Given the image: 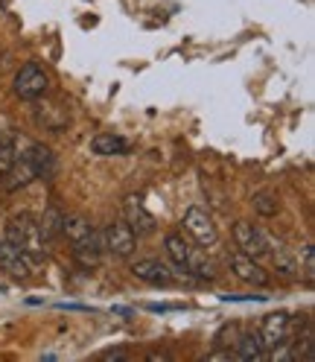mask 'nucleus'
Instances as JSON below:
<instances>
[{
  "label": "nucleus",
  "instance_id": "nucleus-1",
  "mask_svg": "<svg viewBox=\"0 0 315 362\" xmlns=\"http://www.w3.org/2000/svg\"><path fill=\"white\" fill-rule=\"evenodd\" d=\"M6 240L15 243L20 252H27L35 260H44L47 252H50V243L44 240L41 225H38V219L32 214H15L6 222Z\"/></svg>",
  "mask_w": 315,
  "mask_h": 362
},
{
  "label": "nucleus",
  "instance_id": "nucleus-2",
  "mask_svg": "<svg viewBox=\"0 0 315 362\" xmlns=\"http://www.w3.org/2000/svg\"><path fill=\"white\" fill-rule=\"evenodd\" d=\"M50 90V74L44 71L41 62H24L18 67V74L12 79V94L24 103H35L41 97H47Z\"/></svg>",
  "mask_w": 315,
  "mask_h": 362
},
{
  "label": "nucleus",
  "instance_id": "nucleus-3",
  "mask_svg": "<svg viewBox=\"0 0 315 362\" xmlns=\"http://www.w3.org/2000/svg\"><path fill=\"white\" fill-rule=\"evenodd\" d=\"M100 237H102V252L111 255L114 260H129L138 252V240H141L126 219H111Z\"/></svg>",
  "mask_w": 315,
  "mask_h": 362
},
{
  "label": "nucleus",
  "instance_id": "nucleus-4",
  "mask_svg": "<svg viewBox=\"0 0 315 362\" xmlns=\"http://www.w3.org/2000/svg\"><path fill=\"white\" fill-rule=\"evenodd\" d=\"M182 228L184 234L201 245V248H213L219 243V228H216V219L208 208H201V205H190L182 216Z\"/></svg>",
  "mask_w": 315,
  "mask_h": 362
},
{
  "label": "nucleus",
  "instance_id": "nucleus-5",
  "mask_svg": "<svg viewBox=\"0 0 315 362\" xmlns=\"http://www.w3.org/2000/svg\"><path fill=\"white\" fill-rule=\"evenodd\" d=\"M32 120L41 132H50V134H61L71 129L73 123V115H71V108H67L61 100H47V97H41L32 103Z\"/></svg>",
  "mask_w": 315,
  "mask_h": 362
},
{
  "label": "nucleus",
  "instance_id": "nucleus-6",
  "mask_svg": "<svg viewBox=\"0 0 315 362\" xmlns=\"http://www.w3.org/2000/svg\"><path fill=\"white\" fill-rule=\"evenodd\" d=\"M38 263H41V260L30 257L27 252H20V248H18L15 243H9L6 237L0 240V269H4L9 278H15V281H30L35 272H38Z\"/></svg>",
  "mask_w": 315,
  "mask_h": 362
},
{
  "label": "nucleus",
  "instance_id": "nucleus-7",
  "mask_svg": "<svg viewBox=\"0 0 315 362\" xmlns=\"http://www.w3.org/2000/svg\"><path fill=\"white\" fill-rule=\"evenodd\" d=\"M292 330H295V325H292V315L286 310H278V313H268L266 315L257 333L263 339L266 351H278V348H283L289 339H292Z\"/></svg>",
  "mask_w": 315,
  "mask_h": 362
},
{
  "label": "nucleus",
  "instance_id": "nucleus-8",
  "mask_svg": "<svg viewBox=\"0 0 315 362\" xmlns=\"http://www.w3.org/2000/svg\"><path fill=\"white\" fill-rule=\"evenodd\" d=\"M228 266L234 272V278L242 281V284H249V286H272V272H268L260 260L249 257V255H242V252H231L228 255Z\"/></svg>",
  "mask_w": 315,
  "mask_h": 362
},
{
  "label": "nucleus",
  "instance_id": "nucleus-9",
  "mask_svg": "<svg viewBox=\"0 0 315 362\" xmlns=\"http://www.w3.org/2000/svg\"><path fill=\"white\" fill-rule=\"evenodd\" d=\"M234 245H237V252L249 255L254 260H263V257H268V245L272 243H268V237L257 225L239 219V222H234Z\"/></svg>",
  "mask_w": 315,
  "mask_h": 362
},
{
  "label": "nucleus",
  "instance_id": "nucleus-10",
  "mask_svg": "<svg viewBox=\"0 0 315 362\" xmlns=\"http://www.w3.org/2000/svg\"><path fill=\"white\" fill-rule=\"evenodd\" d=\"M131 275L149 284V286H172L175 278H178V272L164 263V260H158V257H143L138 263H131Z\"/></svg>",
  "mask_w": 315,
  "mask_h": 362
},
{
  "label": "nucleus",
  "instance_id": "nucleus-11",
  "mask_svg": "<svg viewBox=\"0 0 315 362\" xmlns=\"http://www.w3.org/2000/svg\"><path fill=\"white\" fill-rule=\"evenodd\" d=\"M193 248H196V243L190 237H184V231H170L164 237L167 260L172 263V269L178 272V275H187V263L193 257Z\"/></svg>",
  "mask_w": 315,
  "mask_h": 362
},
{
  "label": "nucleus",
  "instance_id": "nucleus-12",
  "mask_svg": "<svg viewBox=\"0 0 315 362\" xmlns=\"http://www.w3.org/2000/svg\"><path fill=\"white\" fill-rule=\"evenodd\" d=\"M123 214H126L123 219L131 225L138 237H149V234L158 231V219L143 208L141 196H126V199H123Z\"/></svg>",
  "mask_w": 315,
  "mask_h": 362
},
{
  "label": "nucleus",
  "instance_id": "nucleus-13",
  "mask_svg": "<svg viewBox=\"0 0 315 362\" xmlns=\"http://www.w3.org/2000/svg\"><path fill=\"white\" fill-rule=\"evenodd\" d=\"M102 237L100 234H91L88 240H82V243H73V248H71V257H73V263L76 266H82V269H97L100 263H102Z\"/></svg>",
  "mask_w": 315,
  "mask_h": 362
},
{
  "label": "nucleus",
  "instance_id": "nucleus-14",
  "mask_svg": "<svg viewBox=\"0 0 315 362\" xmlns=\"http://www.w3.org/2000/svg\"><path fill=\"white\" fill-rule=\"evenodd\" d=\"M234 359H242V362H263L268 359V351L263 345V339L257 330H245L237 336L234 342Z\"/></svg>",
  "mask_w": 315,
  "mask_h": 362
},
{
  "label": "nucleus",
  "instance_id": "nucleus-15",
  "mask_svg": "<svg viewBox=\"0 0 315 362\" xmlns=\"http://www.w3.org/2000/svg\"><path fill=\"white\" fill-rule=\"evenodd\" d=\"M4 178H6V181H4V187H6L9 193H18V190L30 187L32 181H38V178H35V170H32V164H30V158H27L24 152L15 158V164L4 173Z\"/></svg>",
  "mask_w": 315,
  "mask_h": 362
},
{
  "label": "nucleus",
  "instance_id": "nucleus-16",
  "mask_svg": "<svg viewBox=\"0 0 315 362\" xmlns=\"http://www.w3.org/2000/svg\"><path fill=\"white\" fill-rule=\"evenodd\" d=\"M24 155L30 158V164H32V170H35V178H41V181H53L59 164H56V155H53L50 146H44V144H30V149H27Z\"/></svg>",
  "mask_w": 315,
  "mask_h": 362
},
{
  "label": "nucleus",
  "instance_id": "nucleus-17",
  "mask_svg": "<svg viewBox=\"0 0 315 362\" xmlns=\"http://www.w3.org/2000/svg\"><path fill=\"white\" fill-rule=\"evenodd\" d=\"M91 152L97 158H117L129 152V141L120 138V134H111V132H100L91 138Z\"/></svg>",
  "mask_w": 315,
  "mask_h": 362
},
{
  "label": "nucleus",
  "instance_id": "nucleus-18",
  "mask_svg": "<svg viewBox=\"0 0 315 362\" xmlns=\"http://www.w3.org/2000/svg\"><path fill=\"white\" fill-rule=\"evenodd\" d=\"M91 234H97V228L85 216H79V214H61V237L71 245L88 240Z\"/></svg>",
  "mask_w": 315,
  "mask_h": 362
},
{
  "label": "nucleus",
  "instance_id": "nucleus-19",
  "mask_svg": "<svg viewBox=\"0 0 315 362\" xmlns=\"http://www.w3.org/2000/svg\"><path fill=\"white\" fill-rule=\"evenodd\" d=\"M268 255L275 257V269H278L280 278H286V281L298 278V260H295V255H292V248L278 243V245H268Z\"/></svg>",
  "mask_w": 315,
  "mask_h": 362
},
{
  "label": "nucleus",
  "instance_id": "nucleus-20",
  "mask_svg": "<svg viewBox=\"0 0 315 362\" xmlns=\"http://www.w3.org/2000/svg\"><path fill=\"white\" fill-rule=\"evenodd\" d=\"M289 345V359L292 362H312L315 359V336H312V325L304 327V333H298L295 342Z\"/></svg>",
  "mask_w": 315,
  "mask_h": 362
},
{
  "label": "nucleus",
  "instance_id": "nucleus-21",
  "mask_svg": "<svg viewBox=\"0 0 315 362\" xmlns=\"http://www.w3.org/2000/svg\"><path fill=\"white\" fill-rule=\"evenodd\" d=\"M251 208H254L257 216L272 219V216L280 214V199H278V193H272V190H260V193L251 196Z\"/></svg>",
  "mask_w": 315,
  "mask_h": 362
},
{
  "label": "nucleus",
  "instance_id": "nucleus-22",
  "mask_svg": "<svg viewBox=\"0 0 315 362\" xmlns=\"http://www.w3.org/2000/svg\"><path fill=\"white\" fill-rule=\"evenodd\" d=\"M18 158V141L9 129H0V175H4Z\"/></svg>",
  "mask_w": 315,
  "mask_h": 362
},
{
  "label": "nucleus",
  "instance_id": "nucleus-23",
  "mask_svg": "<svg viewBox=\"0 0 315 362\" xmlns=\"http://www.w3.org/2000/svg\"><path fill=\"white\" fill-rule=\"evenodd\" d=\"M38 225H41L44 240H47L50 245H53L56 240H61V211L47 208V211H44V216L38 219Z\"/></svg>",
  "mask_w": 315,
  "mask_h": 362
},
{
  "label": "nucleus",
  "instance_id": "nucleus-24",
  "mask_svg": "<svg viewBox=\"0 0 315 362\" xmlns=\"http://www.w3.org/2000/svg\"><path fill=\"white\" fill-rule=\"evenodd\" d=\"M295 260H298V278H304L307 284H312L315 281V245L307 243L301 252L295 255Z\"/></svg>",
  "mask_w": 315,
  "mask_h": 362
},
{
  "label": "nucleus",
  "instance_id": "nucleus-25",
  "mask_svg": "<svg viewBox=\"0 0 315 362\" xmlns=\"http://www.w3.org/2000/svg\"><path fill=\"white\" fill-rule=\"evenodd\" d=\"M100 359H102V362H123V359H129V351H123V348H111V351H102Z\"/></svg>",
  "mask_w": 315,
  "mask_h": 362
}]
</instances>
